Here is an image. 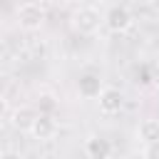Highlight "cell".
Listing matches in <instances>:
<instances>
[{
  "label": "cell",
  "instance_id": "obj_9",
  "mask_svg": "<svg viewBox=\"0 0 159 159\" xmlns=\"http://www.w3.org/2000/svg\"><path fill=\"white\" fill-rule=\"evenodd\" d=\"M137 139H139L142 144L157 142V139H159V119H154V117L142 119L139 127H137Z\"/></svg>",
  "mask_w": 159,
  "mask_h": 159
},
{
  "label": "cell",
  "instance_id": "obj_2",
  "mask_svg": "<svg viewBox=\"0 0 159 159\" xmlns=\"http://www.w3.org/2000/svg\"><path fill=\"white\" fill-rule=\"evenodd\" d=\"M102 22H104V17H99V10L92 7V5L77 7V10L72 12V27H75V32H80V35H94Z\"/></svg>",
  "mask_w": 159,
  "mask_h": 159
},
{
  "label": "cell",
  "instance_id": "obj_10",
  "mask_svg": "<svg viewBox=\"0 0 159 159\" xmlns=\"http://www.w3.org/2000/svg\"><path fill=\"white\" fill-rule=\"evenodd\" d=\"M55 97H50V94H40L37 97V112H45V114H52L55 112Z\"/></svg>",
  "mask_w": 159,
  "mask_h": 159
},
{
  "label": "cell",
  "instance_id": "obj_11",
  "mask_svg": "<svg viewBox=\"0 0 159 159\" xmlns=\"http://www.w3.org/2000/svg\"><path fill=\"white\" fill-rule=\"evenodd\" d=\"M142 159H159V139L144 144V149H142Z\"/></svg>",
  "mask_w": 159,
  "mask_h": 159
},
{
  "label": "cell",
  "instance_id": "obj_7",
  "mask_svg": "<svg viewBox=\"0 0 159 159\" xmlns=\"http://www.w3.org/2000/svg\"><path fill=\"white\" fill-rule=\"evenodd\" d=\"M84 154H87V159H109L112 157V142L107 137L92 134L84 139Z\"/></svg>",
  "mask_w": 159,
  "mask_h": 159
},
{
  "label": "cell",
  "instance_id": "obj_8",
  "mask_svg": "<svg viewBox=\"0 0 159 159\" xmlns=\"http://www.w3.org/2000/svg\"><path fill=\"white\" fill-rule=\"evenodd\" d=\"M37 114H40V112H37V109H32V107H27V104L15 107V109H12V114H10V124H12L15 129H30Z\"/></svg>",
  "mask_w": 159,
  "mask_h": 159
},
{
  "label": "cell",
  "instance_id": "obj_4",
  "mask_svg": "<svg viewBox=\"0 0 159 159\" xmlns=\"http://www.w3.org/2000/svg\"><path fill=\"white\" fill-rule=\"evenodd\" d=\"M57 129H60V124H57L55 114H45V112H40L27 132H30V137L37 139V142H50V139L57 134Z\"/></svg>",
  "mask_w": 159,
  "mask_h": 159
},
{
  "label": "cell",
  "instance_id": "obj_13",
  "mask_svg": "<svg viewBox=\"0 0 159 159\" xmlns=\"http://www.w3.org/2000/svg\"><path fill=\"white\" fill-rule=\"evenodd\" d=\"M152 5H154V7H157V10H159V0H152Z\"/></svg>",
  "mask_w": 159,
  "mask_h": 159
},
{
  "label": "cell",
  "instance_id": "obj_15",
  "mask_svg": "<svg viewBox=\"0 0 159 159\" xmlns=\"http://www.w3.org/2000/svg\"><path fill=\"white\" fill-rule=\"evenodd\" d=\"M37 2H40V0H37Z\"/></svg>",
  "mask_w": 159,
  "mask_h": 159
},
{
  "label": "cell",
  "instance_id": "obj_5",
  "mask_svg": "<svg viewBox=\"0 0 159 159\" xmlns=\"http://www.w3.org/2000/svg\"><path fill=\"white\" fill-rule=\"evenodd\" d=\"M77 92H80V97H84V99H99V94L104 92V82H102L99 75L84 72V75H80V80H77Z\"/></svg>",
  "mask_w": 159,
  "mask_h": 159
},
{
  "label": "cell",
  "instance_id": "obj_3",
  "mask_svg": "<svg viewBox=\"0 0 159 159\" xmlns=\"http://www.w3.org/2000/svg\"><path fill=\"white\" fill-rule=\"evenodd\" d=\"M132 22H134V17H132V10L127 5H112L107 10V15H104V27L109 32H114V35L127 32L132 27Z\"/></svg>",
  "mask_w": 159,
  "mask_h": 159
},
{
  "label": "cell",
  "instance_id": "obj_6",
  "mask_svg": "<svg viewBox=\"0 0 159 159\" xmlns=\"http://www.w3.org/2000/svg\"><path fill=\"white\" fill-rule=\"evenodd\" d=\"M99 112L102 114H119L124 109V94L114 87H104V92L99 94Z\"/></svg>",
  "mask_w": 159,
  "mask_h": 159
},
{
  "label": "cell",
  "instance_id": "obj_14",
  "mask_svg": "<svg viewBox=\"0 0 159 159\" xmlns=\"http://www.w3.org/2000/svg\"><path fill=\"white\" fill-rule=\"evenodd\" d=\"M92 2H102V0H92Z\"/></svg>",
  "mask_w": 159,
  "mask_h": 159
},
{
  "label": "cell",
  "instance_id": "obj_1",
  "mask_svg": "<svg viewBox=\"0 0 159 159\" xmlns=\"http://www.w3.org/2000/svg\"><path fill=\"white\" fill-rule=\"evenodd\" d=\"M45 17H47V12H45V7L37 0H27V2H22L17 7V25L22 30H27V32L40 30L42 22H45Z\"/></svg>",
  "mask_w": 159,
  "mask_h": 159
},
{
  "label": "cell",
  "instance_id": "obj_12",
  "mask_svg": "<svg viewBox=\"0 0 159 159\" xmlns=\"http://www.w3.org/2000/svg\"><path fill=\"white\" fill-rule=\"evenodd\" d=\"M0 159H22V154L17 149H2L0 152Z\"/></svg>",
  "mask_w": 159,
  "mask_h": 159
}]
</instances>
